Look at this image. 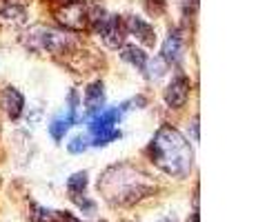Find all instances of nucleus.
I'll list each match as a JSON object with an SVG mask.
<instances>
[{"instance_id": "1", "label": "nucleus", "mask_w": 256, "mask_h": 222, "mask_svg": "<svg viewBox=\"0 0 256 222\" xmlns=\"http://www.w3.org/2000/svg\"><path fill=\"white\" fill-rule=\"evenodd\" d=\"M98 191L105 196V200L110 205H134L154 191V182L150 180L142 171H138L136 167L127 165H114L100 176L98 180Z\"/></svg>"}, {"instance_id": "2", "label": "nucleus", "mask_w": 256, "mask_h": 222, "mask_svg": "<svg viewBox=\"0 0 256 222\" xmlns=\"http://www.w3.org/2000/svg\"><path fill=\"white\" fill-rule=\"evenodd\" d=\"M150 154L154 165L163 169L167 176L185 178L192 171L194 151H192L187 138L180 131H176L174 127H160L156 131L150 145Z\"/></svg>"}, {"instance_id": "3", "label": "nucleus", "mask_w": 256, "mask_h": 222, "mask_svg": "<svg viewBox=\"0 0 256 222\" xmlns=\"http://www.w3.org/2000/svg\"><path fill=\"white\" fill-rule=\"evenodd\" d=\"M22 44L32 51H45V53H70V49H74L72 36L58 31V29L45 27V24H36V27H29L22 33Z\"/></svg>"}, {"instance_id": "4", "label": "nucleus", "mask_w": 256, "mask_h": 222, "mask_svg": "<svg viewBox=\"0 0 256 222\" xmlns=\"http://www.w3.org/2000/svg\"><path fill=\"white\" fill-rule=\"evenodd\" d=\"M127 105H120V107H114V109H102L100 113H96V116L92 118L90 122V133H92V140L96 147H102L107 145V142L116 140L118 136H120V131H118V120H120L122 111H125Z\"/></svg>"}, {"instance_id": "5", "label": "nucleus", "mask_w": 256, "mask_h": 222, "mask_svg": "<svg viewBox=\"0 0 256 222\" xmlns=\"http://www.w3.org/2000/svg\"><path fill=\"white\" fill-rule=\"evenodd\" d=\"M92 7L85 0H70V2H62L56 9V20L62 24L65 29L72 31H82L92 24Z\"/></svg>"}, {"instance_id": "6", "label": "nucleus", "mask_w": 256, "mask_h": 222, "mask_svg": "<svg viewBox=\"0 0 256 222\" xmlns=\"http://www.w3.org/2000/svg\"><path fill=\"white\" fill-rule=\"evenodd\" d=\"M94 29H96V33L102 38V42L110 49H118L125 42L127 29H125V22L120 20V16H105Z\"/></svg>"}, {"instance_id": "7", "label": "nucleus", "mask_w": 256, "mask_h": 222, "mask_svg": "<svg viewBox=\"0 0 256 222\" xmlns=\"http://www.w3.org/2000/svg\"><path fill=\"white\" fill-rule=\"evenodd\" d=\"M76 111H78V96L76 91L70 93V107H67L65 113H60V116H56L52 120V125H49V133H52L54 140H62V136L67 133V129L76 122Z\"/></svg>"}, {"instance_id": "8", "label": "nucleus", "mask_w": 256, "mask_h": 222, "mask_svg": "<svg viewBox=\"0 0 256 222\" xmlns=\"http://www.w3.org/2000/svg\"><path fill=\"white\" fill-rule=\"evenodd\" d=\"M187 98H190V80L185 76H178L170 82V87L165 89V102L172 109H180L185 107Z\"/></svg>"}, {"instance_id": "9", "label": "nucleus", "mask_w": 256, "mask_h": 222, "mask_svg": "<svg viewBox=\"0 0 256 222\" xmlns=\"http://www.w3.org/2000/svg\"><path fill=\"white\" fill-rule=\"evenodd\" d=\"M0 107H2V111L7 113L12 120L20 118V113H22V109H24V98H22V93L18 91V89H14V87H4L2 93H0Z\"/></svg>"}, {"instance_id": "10", "label": "nucleus", "mask_w": 256, "mask_h": 222, "mask_svg": "<svg viewBox=\"0 0 256 222\" xmlns=\"http://www.w3.org/2000/svg\"><path fill=\"white\" fill-rule=\"evenodd\" d=\"M183 51H185V44H183V36L180 31H170V36L165 38L163 42V60L170 62V65H178L180 58H183Z\"/></svg>"}, {"instance_id": "11", "label": "nucleus", "mask_w": 256, "mask_h": 222, "mask_svg": "<svg viewBox=\"0 0 256 222\" xmlns=\"http://www.w3.org/2000/svg\"><path fill=\"white\" fill-rule=\"evenodd\" d=\"M125 29H127L130 33H134V36L138 38L142 44H147V47H154V42H156V33H154V27H152V24L147 22V20L132 16L130 20L125 22Z\"/></svg>"}, {"instance_id": "12", "label": "nucleus", "mask_w": 256, "mask_h": 222, "mask_svg": "<svg viewBox=\"0 0 256 222\" xmlns=\"http://www.w3.org/2000/svg\"><path fill=\"white\" fill-rule=\"evenodd\" d=\"M102 105H105V87L100 80H96L85 91V109L90 116H96L102 111Z\"/></svg>"}, {"instance_id": "13", "label": "nucleus", "mask_w": 256, "mask_h": 222, "mask_svg": "<svg viewBox=\"0 0 256 222\" xmlns=\"http://www.w3.org/2000/svg\"><path fill=\"white\" fill-rule=\"evenodd\" d=\"M120 58H122L125 62H130L132 67H136L138 71H142V73H145L147 62H150V56H147V53L142 51V49L134 47V44H127V47H122Z\"/></svg>"}, {"instance_id": "14", "label": "nucleus", "mask_w": 256, "mask_h": 222, "mask_svg": "<svg viewBox=\"0 0 256 222\" xmlns=\"http://www.w3.org/2000/svg\"><path fill=\"white\" fill-rule=\"evenodd\" d=\"M67 189H70L72 198H80V196L85 194V189H87V174L85 171L74 174L70 180H67Z\"/></svg>"}, {"instance_id": "15", "label": "nucleus", "mask_w": 256, "mask_h": 222, "mask_svg": "<svg viewBox=\"0 0 256 222\" xmlns=\"http://www.w3.org/2000/svg\"><path fill=\"white\" fill-rule=\"evenodd\" d=\"M58 214L60 211H52L47 207H32V214H29V220L32 222H58Z\"/></svg>"}, {"instance_id": "16", "label": "nucleus", "mask_w": 256, "mask_h": 222, "mask_svg": "<svg viewBox=\"0 0 256 222\" xmlns=\"http://www.w3.org/2000/svg\"><path fill=\"white\" fill-rule=\"evenodd\" d=\"M87 147H90V145H87V138L85 136H74L72 142L67 145V149H70V154H82Z\"/></svg>"}, {"instance_id": "17", "label": "nucleus", "mask_w": 256, "mask_h": 222, "mask_svg": "<svg viewBox=\"0 0 256 222\" xmlns=\"http://www.w3.org/2000/svg\"><path fill=\"white\" fill-rule=\"evenodd\" d=\"M145 7L152 16H160L167 9V0H145Z\"/></svg>"}, {"instance_id": "18", "label": "nucleus", "mask_w": 256, "mask_h": 222, "mask_svg": "<svg viewBox=\"0 0 256 222\" xmlns=\"http://www.w3.org/2000/svg\"><path fill=\"white\" fill-rule=\"evenodd\" d=\"M58 222H80V220L74 218V216L67 214V211H60V214H58Z\"/></svg>"}, {"instance_id": "19", "label": "nucleus", "mask_w": 256, "mask_h": 222, "mask_svg": "<svg viewBox=\"0 0 256 222\" xmlns=\"http://www.w3.org/2000/svg\"><path fill=\"white\" fill-rule=\"evenodd\" d=\"M156 222H178V220H176L174 216H163V218H160V220H156Z\"/></svg>"}]
</instances>
